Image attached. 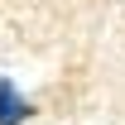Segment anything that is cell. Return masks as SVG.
Here are the masks:
<instances>
[{
	"label": "cell",
	"mask_w": 125,
	"mask_h": 125,
	"mask_svg": "<svg viewBox=\"0 0 125 125\" xmlns=\"http://www.w3.org/2000/svg\"><path fill=\"white\" fill-rule=\"evenodd\" d=\"M29 120V101L15 92V82L0 77V125H24Z\"/></svg>",
	"instance_id": "6da1fadb"
}]
</instances>
